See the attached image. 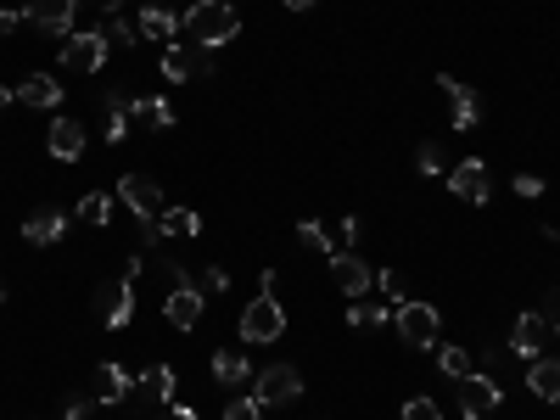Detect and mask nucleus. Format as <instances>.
Returning a JSON list of instances; mask_svg holds the SVG:
<instances>
[{"instance_id":"f257e3e1","label":"nucleus","mask_w":560,"mask_h":420,"mask_svg":"<svg viewBox=\"0 0 560 420\" xmlns=\"http://www.w3.org/2000/svg\"><path fill=\"white\" fill-rule=\"evenodd\" d=\"M180 34L202 51H219L224 40H236L241 34V17L230 0H196L191 12H180Z\"/></svg>"},{"instance_id":"f03ea898","label":"nucleus","mask_w":560,"mask_h":420,"mask_svg":"<svg viewBox=\"0 0 560 420\" xmlns=\"http://www.w3.org/2000/svg\"><path fill=\"white\" fill-rule=\"evenodd\" d=\"M236 331H241V342H247V348L280 342V331H286V308H280L269 292H258L247 308H241V325H236Z\"/></svg>"},{"instance_id":"7ed1b4c3","label":"nucleus","mask_w":560,"mask_h":420,"mask_svg":"<svg viewBox=\"0 0 560 420\" xmlns=\"http://www.w3.org/2000/svg\"><path fill=\"white\" fill-rule=\"evenodd\" d=\"M398 336H404V348H437V331H443V320H437L432 303H415V297H404L398 303Z\"/></svg>"},{"instance_id":"20e7f679","label":"nucleus","mask_w":560,"mask_h":420,"mask_svg":"<svg viewBox=\"0 0 560 420\" xmlns=\"http://www.w3.org/2000/svg\"><path fill=\"white\" fill-rule=\"evenodd\" d=\"M252 398H258L264 409L297 404V398H303V376H297L292 364H269V370H258V376H252Z\"/></svg>"},{"instance_id":"39448f33","label":"nucleus","mask_w":560,"mask_h":420,"mask_svg":"<svg viewBox=\"0 0 560 420\" xmlns=\"http://www.w3.org/2000/svg\"><path fill=\"white\" fill-rule=\"evenodd\" d=\"M107 56H112V45H107V34H68L62 40V68L68 73H101L107 68Z\"/></svg>"},{"instance_id":"423d86ee","label":"nucleus","mask_w":560,"mask_h":420,"mask_svg":"<svg viewBox=\"0 0 560 420\" xmlns=\"http://www.w3.org/2000/svg\"><path fill=\"white\" fill-rule=\"evenodd\" d=\"M96 314H101V325H107V331H124L129 320H135V280H107V286H101L96 292Z\"/></svg>"},{"instance_id":"0eeeda50","label":"nucleus","mask_w":560,"mask_h":420,"mask_svg":"<svg viewBox=\"0 0 560 420\" xmlns=\"http://www.w3.org/2000/svg\"><path fill=\"white\" fill-rule=\"evenodd\" d=\"M493 409H499V381L493 376H460V415L465 420H488Z\"/></svg>"},{"instance_id":"6e6552de","label":"nucleus","mask_w":560,"mask_h":420,"mask_svg":"<svg viewBox=\"0 0 560 420\" xmlns=\"http://www.w3.org/2000/svg\"><path fill=\"white\" fill-rule=\"evenodd\" d=\"M448 191L465 196V202H488V196H493L488 163H482V157H465V163H454V168H448Z\"/></svg>"},{"instance_id":"1a4fd4ad","label":"nucleus","mask_w":560,"mask_h":420,"mask_svg":"<svg viewBox=\"0 0 560 420\" xmlns=\"http://www.w3.org/2000/svg\"><path fill=\"white\" fill-rule=\"evenodd\" d=\"M28 23L40 34H73V17H79V0H28Z\"/></svg>"},{"instance_id":"9d476101","label":"nucleus","mask_w":560,"mask_h":420,"mask_svg":"<svg viewBox=\"0 0 560 420\" xmlns=\"http://www.w3.org/2000/svg\"><path fill=\"white\" fill-rule=\"evenodd\" d=\"M118 196H124L140 219H157V213L168 208V202H163V185L146 180V174H124V180H118Z\"/></svg>"},{"instance_id":"9b49d317","label":"nucleus","mask_w":560,"mask_h":420,"mask_svg":"<svg viewBox=\"0 0 560 420\" xmlns=\"http://www.w3.org/2000/svg\"><path fill=\"white\" fill-rule=\"evenodd\" d=\"M45 152H51L56 163H79L84 157V124L79 118H62V112H56L51 135H45Z\"/></svg>"},{"instance_id":"f8f14e48","label":"nucleus","mask_w":560,"mask_h":420,"mask_svg":"<svg viewBox=\"0 0 560 420\" xmlns=\"http://www.w3.org/2000/svg\"><path fill=\"white\" fill-rule=\"evenodd\" d=\"M544 342H549V320L544 314H521L516 331H510V353L532 364V359H544Z\"/></svg>"},{"instance_id":"ddd939ff","label":"nucleus","mask_w":560,"mask_h":420,"mask_svg":"<svg viewBox=\"0 0 560 420\" xmlns=\"http://www.w3.org/2000/svg\"><path fill=\"white\" fill-rule=\"evenodd\" d=\"M331 280L342 297H364L370 292V264L353 258V252H331Z\"/></svg>"},{"instance_id":"4468645a","label":"nucleus","mask_w":560,"mask_h":420,"mask_svg":"<svg viewBox=\"0 0 560 420\" xmlns=\"http://www.w3.org/2000/svg\"><path fill=\"white\" fill-rule=\"evenodd\" d=\"M437 90L448 96V112H454V129H476V90L460 84L454 73H437Z\"/></svg>"},{"instance_id":"2eb2a0df","label":"nucleus","mask_w":560,"mask_h":420,"mask_svg":"<svg viewBox=\"0 0 560 420\" xmlns=\"http://www.w3.org/2000/svg\"><path fill=\"white\" fill-rule=\"evenodd\" d=\"M23 236L34 241V247H56V241L68 236V213H56V208L28 213V219H23Z\"/></svg>"},{"instance_id":"dca6fc26","label":"nucleus","mask_w":560,"mask_h":420,"mask_svg":"<svg viewBox=\"0 0 560 420\" xmlns=\"http://www.w3.org/2000/svg\"><path fill=\"white\" fill-rule=\"evenodd\" d=\"M163 314H168V325H174V331H191V325L202 320V292H196V286H174V292H168V303H163Z\"/></svg>"},{"instance_id":"f3484780","label":"nucleus","mask_w":560,"mask_h":420,"mask_svg":"<svg viewBox=\"0 0 560 420\" xmlns=\"http://www.w3.org/2000/svg\"><path fill=\"white\" fill-rule=\"evenodd\" d=\"M17 101H23V107H40V112H56L62 107V84H56L51 73H34V79L17 84Z\"/></svg>"},{"instance_id":"a211bd4d","label":"nucleus","mask_w":560,"mask_h":420,"mask_svg":"<svg viewBox=\"0 0 560 420\" xmlns=\"http://www.w3.org/2000/svg\"><path fill=\"white\" fill-rule=\"evenodd\" d=\"M129 387H135V376H129L124 364H101L96 370V404H124Z\"/></svg>"},{"instance_id":"6ab92c4d","label":"nucleus","mask_w":560,"mask_h":420,"mask_svg":"<svg viewBox=\"0 0 560 420\" xmlns=\"http://www.w3.org/2000/svg\"><path fill=\"white\" fill-rule=\"evenodd\" d=\"M527 387L544 398V404H560V359H532L527 364Z\"/></svg>"},{"instance_id":"aec40b11","label":"nucleus","mask_w":560,"mask_h":420,"mask_svg":"<svg viewBox=\"0 0 560 420\" xmlns=\"http://www.w3.org/2000/svg\"><path fill=\"white\" fill-rule=\"evenodd\" d=\"M196 56L202 51H191V45H168L163 51V79L168 84H191L196 79Z\"/></svg>"},{"instance_id":"412c9836","label":"nucleus","mask_w":560,"mask_h":420,"mask_svg":"<svg viewBox=\"0 0 560 420\" xmlns=\"http://www.w3.org/2000/svg\"><path fill=\"white\" fill-rule=\"evenodd\" d=\"M213 376H219V387H241V381L252 376L247 353H236V348H219V353H213Z\"/></svg>"},{"instance_id":"4be33fe9","label":"nucleus","mask_w":560,"mask_h":420,"mask_svg":"<svg viewBox=\"0 0 560 420\" xmlns=\"http://www.w3.org/2000/svg\"><path fill=\"white\" fill-rule=\"evenodd\" d=\"M129 118H140V124H152V129H174V107L163 96H135L129 101Z\"/></svg>"},{"instance_id":"5701e85b","label":"nucleus","mask_w":560,"mask_h":420,"mask_svg":"<svg viewBox=\"0 0 560 420\" xmlns=\"http://www.w3.org/2000/svg\"><path fill=\"white\" fill-rule=\"evenodd\" d=\"M135 392H146V398H157V404L174 398V370H168V364H146V370L135 376Z\"/></svg>"},{"instance_id":"b1692460","label":"nucleus","mask_w":560,"mask_h":420,"mask_svg":"<svg viewBox=\"0 0 560 420\" xmlns=\"http://www.w3.org/2000/svg\"><path fill=\"white\" fill-rule=\"evenodd\" d=\"M140 40H168V34H174V28H180V17L168 12V6H146V12H140Z\"/></svg>"},{"instance_id":"393cba45","label":"nucleus","mask_w":560,"mask_h":420,"mask_svg":"<svg viewBox=\"0 0 560 420\" xmlns=\"http://www.w3.org/2000/svg\"><path fill=\"white\" fill-rule=\"evenodd\" d=\"M157 230H163V241L168 236H196V230H202V219H196L191 208H163V213H157Z\"/></svg>"},{"instance_id":"a878e982","label":"nucleus","mask_w":560,"mask_h":420,"mask_svg":"<svg viewBox=\"0 0 560 420\" xmlns=\"http://www.w3.org/2000/svg\"><path fill=\"white\" fill-rule=\"evenodd\" d=\"M101 34H107L112 51H135V45H140V28L124 23V17H107V28H101Z\"/></svg>"},{"instance_id":"bb28decb","label":"nucleus","mask_w":560,"mask_h":420,"mask_svg":"<svg viewBox=\"0 0 560 420\" xmlns=\"http://www.w3.org/2000/svg\"><path fill=\"white\" fill-rule=\"evenodd\" d=\"M437 364H443V376H471V348H460V342H454V348H437Z\"/></svg>"},{"instance_id":"cd10ccee","label":"nucleus","mask_w":560,"mask_h":420,"mask_svg":"<svg viewBox=\"0 0 560 420\" xmlns=\"http://www.w3.org/2000/svg\"><path fill=\"white\" fill-rule=\"evenodd\" d=\"M79 219H84V224H107V219H112V196H107V191H90V196L79 202Z\"/></svg>"},{"instance_id":"c85d7f7f","label":"nucleus","mask_w":560,"mask_h":420,"mask_svg":"<svg viewBox=\"0 0 560 420\" xmlns=\"http://www.w3.org/2000/svg\"><path fill=\"white\" fill-rule=\"evenodd\" d=\"M297 241H303V247H314V252H325V258H331V236H325V224H320V219H303V224H297Z\"/></svg>"},{"instance_id":"c756f323","label":"nucleus","mask_w":560,"mask_h":420,"mask_svg":"<svg viewBox=\"0 0 560 420\" xmlns=\"http://www.w3.org/2000/svg\"><path fill=\"white\" fill-rule=\"evenodd\" d=\"M348 325H359V331L370 325V331H376V325H387V308H376V303H353V308H348Z\"/></svg>"},{"instance_id":"7c9ffc66","label":"nucleus","mask_w":560,"mask_h":420,"mask_svg":"<svg viewBox=\"0 0 560 420\" xmlns=\"http://www.w3.org/2000/svg\"><path fill=\"white\" fill-rule=\"evenodd\" d=\"M258 415H264L258 398H230V404H224V420H258Z\"/></svg>"},{"instance_id":"2f4dec72","label":"nucleus","mask_w":560,"mask_h":420,"mask_svg":"<svg viewBox=\"0 0 560 420\" xmlns=\"http://www.w3.org/2000/svg\"><path fill=\"white\" fill-rule=\"evenodd\" d=\"M404 420H443V415H437L432 398H409V404H404Z\"/></svg>"},{"instance_id":"473e14b6","label":"nucleus","mask_w":560,"mask_h":420,"mask_svg":"<svg viewBox=\"0 0 560 420\" xmlns=\"http://www.w3.org/2000/svg\"><path fill=\"white\" fill-rule=\"evenodd\" d=\"M420 174H443V152H437V140L420 146Z\"/></svg>"},{"instance_id":"72a5a7b5","label":"nucleus","mask_w":560,"mask_h":420,"mask_svg":"<svg viewBox=\"0 0 560 420\" xmlns=\"http://www.w3.org/2000/svg\"><path fill=\"white\" fill-rule=\"evenodd\" d=\"M224 286H230V275H224L219 264H208V269H202V292H224Z\"/></svg>"},{"instance_id":"f704fd0d","label":"nucleus","mask_w":560,"mask_h":420,"mask_svg":"<svg viewBox=\"0 0 560 420\" xmlns=\"http://www.w3.org/2000/svg\"><path fill=\"white\" fill-rule=\"evenodd\" d=\"M376 286L392 297V303H404V286H398V275H392V269H381V275H376Z\"/></svg>"},{"instance_id":"c9c22d12","label":"nucleus","mask_w":560,"mask_h":420,"mask_svg":"<svg viewBox=\"0 0 560 420\" xmlns=\"http://www.w3.org/2000/svg\"><path fill=\"white\" fill-rule=\"evenodd\" d=\"M124 129H129V112H107V140H112V146L124 140Z\"/></svg>"},{"instance_id":"e433bc0d","label":"nucleus","mask_w":560,"mask_h":420,"mask_svg":"<svg viewBox=\"0 0 560 420\" xmlns=\"http://www.w3.org/2000/svg\"><path fill=\"white\" fill-rule=\"evenodd\" d=\"M544 191V180H538V174H516V196H538Z\"/></svg>"},{"instance_id":"4c0bfd02","label":"nucleus","mask_w":560,"mask_h":420,"mask_svg":"<svg viewBox=\"0 0 560 420\" xmlns=\"http://www.w3.org/2000/svg\"><path fill=\"white\" fill-rule=\"evenodd\" d=\"M336 241H342V252H348L353 241H359V219H342V230H336Z\"/></svg>"},{"instance_id":"58836bf2","label":"nucleus","mask_w":560,"mask_h":420,"mask_svg":"<svg viewBox=\"0 0 560 420\" xmlns=\"http://www.w3.org/2000/svg\"><path fill=\"white\" fill-rule=\"evenodd\" d=\"M140 269H146V252H129V258H124V280H135Z\"/></svg>"},{"instance_id":"ea45409f","label":"nucleus","mask_w":560,"mask_h":420,"mask_svg":"<svg viewBox=\"0 0 560 420\" xmlns=\"http://www.w3.org/2000/svg\"><path fill=\"white\" fill-rule=\"evenodd\" d=\"M79 6H96V12H107V17L124 12V0H79Z\"/></svg>"},{"instance_id":"a19ab883","label":"nucleus","mask_w":560,"mask_h":420,"mask_svg":"<svg viewBox=\"0 0 560 420\" xmlns=\"http://www.w3.org/2000/svg\"><path fill=\"white\" fill-rule=\"evenodd\" d=\"M17 23H23V12H0V40H6V34H17Z\"/></svg>"},{"instance_id":"79ce46f5","label":"nucleus","mask_w":560,"mask_h":420,"mask_svg":"<svg viewBox=\"0 0 560 420\" xmlns=\"http://www.w3.org/2000/svg\"><path fill=\"white\" fill-rule=\"evenodd\" d=\"M544 320L560 331V286H555V292H549V314H544Z\"/></svg>"},{"instance_id":"37998d69","label":"nucleus","mask_w":560,"mask_h":420,"mask_svg":"<svg viewBox=\"0 0 560 420\" xmlns=\"http://www.w3.org/2000/svg\"><path fill=\"white\" fill-rule=\"evenodd\" d=\"M68 420H90V404H84V398H73V404H68Z\"/></svg>"},{"instance_id":"c03bdc74","label":"nucleus","mask_w":560,"mask_h":420,"mask_svg":"<svg viewBox=\"0 0 560 420\" xmlns=\"http://www.w3.org/2000/svg\"><path fill=\"white\" fill-rule=\"evenodd\" d=\"M163 420H196V415H191V409H168Z\"/></svg>"},{"instance_id":"a18cd8bd","label":"nucleus","mask_w":560,"mask_h":420,"mask_svg":"<svg viewBox=\"0 0 560 420\" xmlns=\"http://www.w3.org/2000/svg\"><path fill=\"white\" fill-rule=\"evenodd\" d=\"M280 6H292V12H308V6H314V0H280Z\"/></svg>"},{"instance_id":"49530a36","label":"nucleus","mask_w":560,"mask_h":420,"mask_svg":"<svg viewBox=\"0 0 560 420\" xmlns=\"http://www.w3.org/2000/svg\"><path fill=\"white\" fill-rule=\"evenodd\" d=\"M6 101H12V90H6V84H0V107H6Z\"/></svg>"},{"instance_id":"de8ad7c7","label":"nucleus","mask_w":560,"mask_h":420,"mask_svg":"<svg viewBox=\"0 0 560 420\" xmlns=\"http://www.w3.org/2000/svg\"><path fill=\"white\" fill-rule=\"evenodd\" d=\"M0 303H6V280H0Z\"/></svg>"}]
</instances>
